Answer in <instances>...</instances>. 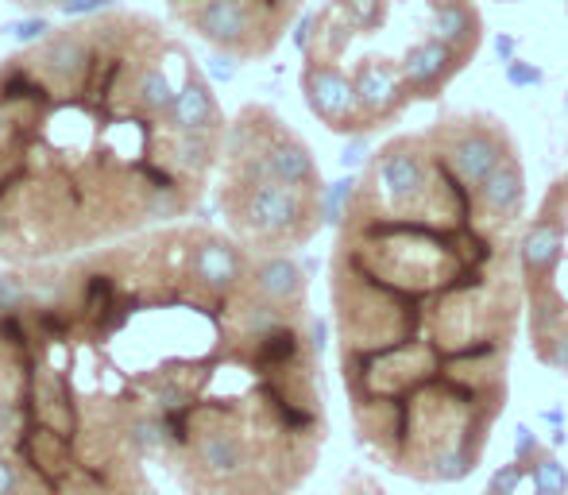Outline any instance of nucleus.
I'll return each instance as SVG.
<instances>
[{
    "label": "nucleus",
    "mask_w": 568,
    "mask_h": 495,
    "mask_svg": "<svg viewBox=\"0 0 568 495\" xmlns=\"http://www.w3.org/2000/svg\"><path fill=\"white\" fill-rule=\"evenodd\" d=\"M240 241L166 225L0 275L85 406L186 495H294L329 437L322 325L271 302Z\"/></svg>",
    "instance_id": "nucleus-1"
},
{
    "label": "nucleus",
    "mask_w": 568,
    "mask_h": 495,
    "mask_svg": "<svg viewBox=\"0 0 568 495\" xmlns=\"http://www.w3.org/2000/svg\"><path fill=\"white\" fill-rule=\"evenodd\" d=\"M518 229L429 128L383 143L344 198L329 260L344 395L359 445L406 481H468L507 411Z\"/></svg>",
    "instance_id": "nucleus-2"
},
{
    "label": "nucleus",
    "mask_w": 568,
    "mask_h": 495,
    "mask_svg": "<svg viewBox=\"0 0 568 495\" xmlns=\"http://www.w3.org/2000/svg\"><path fill=\"white\" fill-rule=\"evenodd\" d=\"M194 54L155 16L113 8L0 59V263L39 267L179 225L225 132H186Z\"/></svg>",
    "instance_id": "nucleus-3"
},
{
    "label": "nucleus",
    "mask_w": 568,
    "mask_h": 495,
    "mask_svg": "<svg viewBox=\"0 0 568 495\" xmlns=\"http://www.w3.org/2000/svg\"><path fill=\"white\" fill-rule=\"evenodd\" d=\"M0 495H159L124 430L78 398L0 302Z\"/></svg>",
    "instance_id": "nucleus-4"
},
{
    "label": "nucleus",
    "mask_w": 568,
    "mask_h": 495,
    "mask_svg": "<svg viewBox=\"0 0 568 495\" xmlns=\"http://www.w3.org/2000/svg\"><path fill=\"white\" fill-rule=\"evenodd\" d=\"M217 210L252 255H291L322 229L325 186L314 151L267 105L229 121L217 166Z\"/></svg>",
    "instance_id": "nucleus-5"
},
{
    "label": "nucleus",
    "mask_w": 568,
    "mask_h": 495,
    "mask_svg": "<svg viewBox=\"0 0 568 495\" xmlns=\"http://www.w3.org/2000/svg\"><path fill=\"white\" fill-rule=\"evenodd\" d=\"M518 271L534 353L546 368L568 375V171L518 229Z\"/></svg>",
    "instance_id": "nucleus-6"
},
{
    "label": "nucleus",
    "mask_w": 568,
    "mask_h": 495,
    "mask_svg": "<svg viewBox=\"0 0 568 495\" xmlns=\"http://www.w3.org/2000/svg\"><path fill=\"white\" fill-rule=\"evenodd\" d=\"M171 16L232 62H260L283 43L302 0H166Z\"/></svg>",
    "instance_id": "nucleus-7"
},
{
    "label": "nucleus",
    "mask_w": 568,
    "mask_h": 495,
    "mask_svg": "<svg viewBox=\"0 0 568 495\" xmlns=\"http://www.w3.org/2000/svg\"><path fill=\"white\" fill-rule=\"evenodd\" d=\"M429 132L437 135V143L445 148V155L453 159V166L471 182L484 186L507 159H515V140L503 128V121L484 113H464V117H445V121L429 124Z\"/></svg>",
    "instance_id": "nucleus-8"
},
{
    "label": "nucleus",
    "mask_w": 568,
    "mask_h": 495,
    "mask_svg": "<svg viewBox=\"0 0 568 495\" xmlns=\"http://www.w3.org/2000/svg\"><path fill=\"white\" fill-rule=\"evenodd\" d=\"M302 93L314 117L333 132L359 135V105H356V85L352 74L341 62H314L306 59L302 67Z\"/></svg>",
    "instance_id": "nucleus-9"
},
{
    "label": "nucleus",
    "mask_w": 568,
    "mask_h": 495,
    "mask_svg": "<svg viewBox=\"0 0 568 495\" xmlns=\"http://www.w3.org/2000/svg\"><path fill=\"white\" fill-rule=\"evenodd\" d=\"M468 62L471 59H464L460 51H453V47L442 43L437 36H422L406 47L398 67H403V82H406L410 101H434Z\"/></svg>",
    "instance_id": "nucleus-10"
},
{
    "label": "nucleus",
    "mask_w": 568,
    "mask_h": 495,
    "mask_svg": "<svg viewBox=\"0 0 568 495\" xmlns=\"http://www.w3.org/2000/svg\"><path fill=\"white\" fill-rule=\"evenodd\" d=\"M479 202L503 225H523L526 218V174H523V159H507L491 179L479 186Z\"/></svg>",
    "instance_id": "nucleus-11"
},
{
    "label": "nucleus",
    "mask_w": 568,
    "mask_h": 495,
    "mask_svg": "<svg viewBox=\"0 0 568 495\" xmlns=\"http://www.w3.org/2000/svg\"><path fill=\"white\" fill-rule=\"evenodd\" d=\"M252 279L271 302H283V306H310L306 271H302L291 255H255Z\"/></svg>",
    "instance_id": "nucleus-12"
},
{
    "label": "nucleus",
    "mask_w": 568,
    "mask_h": 495,
    "mask_svg": "<svg viewBox=\"0 0 568 495\" xmlns=\"http://www.w3.org/2000/svg\"><path fill=\"white\" fill-rule=\"evenodd\" d=\"M4 4H16V8H23V12H51V8H67L70 0H4Z\"/></svg>",
    "instance_id": "nucleus-13"
},
{
    "label": "nucleus",
    "mask_w": 568,
    "mask_h": 495,
    "mask_svg": "<svg viewBox=\"0 0 568 495\" xmlns=\"http://www.w3.org/2000/svg\"><path fill=\"white\" fill-rule=\"evenodd\" d=\"M507 78H510L515 85H523V82H541V70H526V67H518V62H510Z\"/></svg>",
    "instance_id": "nucleus-14"
}]
</instances>
